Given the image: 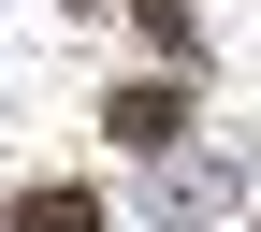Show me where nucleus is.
Returning <instances> with one entry per match:
<instances>
[{
  "label": "nucleus",
  "mask_w": 261,
  "mask_h": 232,
  "mask_svg": "<svg viewBox=\"0 0 261 232\" xmlns=\"http://www.w3.org/2000/svg\"><path fill=\"white\" fill-rule=\"evenodd\" d=\"M102 116H116V145H174V87H116Z\"/></svg>",
  "instance_id": "obj_1"
},
{
  "label": "nucleus",
  "mask_w": 261,
  "mask_h": 232,
  "mask_svg": "<svg viewBox=\"0 0 261 232\" xmlns=\"http://www.w3.org/2000/svg\"><path fill=\"white\" fill-rule=\"evenodd\" d=\"M15 232H102V203H87V189H29Z\"/></svg>",
  "instance_id": "obj_2"
}]
</instances>
